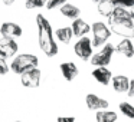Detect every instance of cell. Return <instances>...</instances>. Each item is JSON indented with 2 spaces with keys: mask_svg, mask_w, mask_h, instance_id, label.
<instances>
[{
  "mask_svg": "<svg viewBox=\"0 0 134 122\" xmlns=\"http://www.w3.org/2000/svg\"><path fill=\"white\" fill-rule=\"evenodd\" d=\"M128 96L130 98H134V79L130 81V89H128Z\"/></svg>",
  "mask_w": 134,
  "mask_h": 122,
  "instance_id": "cell-26",
  "label": "cell"
},
{
  "mask_svg": "<svg viewBox=\"0 0 134 122\" xmlns=\"http://www.w3.org/2000/svg\"><path fill=\"white\" fill-rule=\"evenodd\" d=\"M115 7L117 6L111 0H102V2L98 3V12H99V15L105 16V17H113Z\"/></svg>",
  "mask_w": 134,
  "mask_h": 122,
  "instance_id": "cell-16",
  "label": "cell"
},
{
  "mask_svg": "<svg viewBox=\"0 0 134 122\" xmlns=\"http://www.w3.org/2000/svg\"><path fill=\"white\" fill-rule=\"evenodd\" d=\"M16 122H20V121H16Z\"/></svg>",
  "mask_w": 134,
  "mask_h": 122,
  "instance_id": "cell-31",
  "label": "cell"
},
{
  "mask_svg": "<svg viewBox=\"0 0 134 122\" xmlns=\"http://www.w3.org/2000/svg\"><path fill=\"white\" fill-rule=\"evenodd\" d=\"M115 50L125 58H134V43L130 39H124L115 46Z\"/></svg>",
  "mask_w": 134,
  "mask_h": 122,
  "instance_id": "cell-15",
  "label": "cell"
},
{
  "mask_svg": "<svg viewBox=\"0 0 134 122\" xmlns=\"http://www.w3.org/2000/svg\"><path fill=\"white\" fill-rule=\"evenodd\" d=\"M71 27H72L74 36H78L79 39L84 38V36L87 35V33L90 32V30H91V26L87 23V22L82 20V19H75Z\"/></svg>",
  "mask_w": 134,
  "mask_h": 122,
  "instance_id": "cell-14",
  "label": "cell"
},
{
  "mask_svg": "<svg viewBox=\"0 0 134 122\" xmlns=\"http://www.w3.org/2000/svg\"><path fill=\"white\" fill-rule=\"evenodd\" d=\"M41 76H42L41 70H39L38 68H35V69L20 75L22 85L26 86V88H38L39 83H41Z\"/></svg>",
  "mask_w": 134,
  "mask_h": 122,
  "instance_id": "cell-7",
  "label": "cell"
},
{
  "mask_svg": "<svg viewBox=\"0 0 134 122\" xmlns=\"http://www.w3.org/2000/svg\"><path fill=\"white\" fill-rule=\"evenodd\" d=\"M133 39H134V32H133Z\"/></svg>",
  "mask_w": 134,
  "mask_h": 122,
  "instance_id": "cell-30",
  "label": "cell"
},
{
  "mask_svg": "<svg viewBox=\"0 0 134 122\" xmlns=\"http://www.w3.org/2000/svg\"><path fill=\"white\" fill-rule=\"evenodd\" d=\"M18 52V43L10 38H2L0 39V58H12Z\"/></svg>",
  "mask_w": 134,
  "mask_h": 122,
  "instance_id": "cell-9",
  "label": "cell"
},
{
  "mask_svg": "<svg viewBox=\"0 0 134 122\" xmlns=\"http://www.w3.org/2000/svg\"><path fill=\"white\" fill-rule=\"evenodd\" d=\"M91 32H92V36H94L92 38V46L94 47L101 46L111 36V29L107 27V25L102 23V22H95L91 26Z\"/></svg>",
  "mask_w": 134,
  "mask_h": 122,
  "instance_id": "cell-4",
  "label": "cell"
},
{
  "mask_svg": "<svg viewBox=\"0 0 134 122\" xmlns=\"http://www.w3.org/2000/svg\"><path fill=\"white\" fill-rule=\"evenodd\" d=\"M36 23H38V40L39 46L43 50V53L49 58L55 56L58 53V45L53 39L52 26L48 22V19L43 17V15L36 16Z\"/></svg>",
  "mask_w": 134,
  "mask_h": 122,
  "instance_id": "cell-1",
  "label": "cell"
},
{
  "mask_svg": "<svg viewBox=\"0 0 134 122\" xmlns=\"http://www.w3.org/2000/svg\"><path fill=\"white\" fill-rule=\"evenodd\" d=\"M56 122H75V118L74 116H59Z\"/></svg>",
  "mask_w": 134,
  "mask_h": 122,
  "instance_id": "cell-25",
  "label": "cell"
},
{
  "mask_svg": "<svg viewBox=\"0 0 134 122\" xmlns=\"http://www.w3.org/2000/svg\"><path fill=\"white\" fill-rule=\"evenodd\" d=\"M117 7H134V0H111Z\"/></svg>",
  "mask_w": 134,
  "mask_h": 122,
  "instance_id": "cell-23",
  "label": "cell"
},
{
  "mask_svg": "<svg viewBox=\"0 0 134 122\" xmlns=\"http://www.w3.org/2000/svg\"><path fill=\"white\" fill-rule=\"evenodd\" d=\"M78 72L79 70L74 62H64V63H61V73L68 82L74 81L78 76Z\"/></svg>",
  "mask_w": 134,
  "mask_h": 122,
  "instance_id": "cell-13",
  "label": "cell"
},
{
  "mask_svg": "<svg viewBox=\"0 0 134 122\" xmlns=\"http://www.w3.org/2000/svg\"><path fill=\"white\" fill-rule=\"evenodd\" d=\"M85 103H87L88 109L91 111H104L108 108V101L104 98H101V96L95 95V93H88L87 96H85Z\"/></svg>",
  "mask_w": 134,
  "mask_h": 122,
  "instance_id": "cell-8",
  "label": "cell"
},
{
  "mask_svg": "<svg viewBox=\"0 0 134 122\" xmlns=\"http://www.w3.org/2000/svg\"><path fill=\"white\" fill-rule=\"evenodd\" d=\"M3 3H4V4H7V6H10V4L15 3V0H3Z\"/></svg>",
  "mask_w": 134,
  "mask_h": 122,
  "instance_id": "cell-27",
  "label": "cell"
},
{
  "mask_svg": "<svg viewBox=\"0 0 134 122\" xmlns=\"http://www.w3.org/2000/svg\"><path fill=\"white\" fill-rule=\"evenodd\" d=\"M115 52V46L111 43H107L98 53H94L92 58H91V65H94L95 68H99V66H105L110 65L111 59H113V55Z\"/></svg>",
  "mask_w": 134,
  "mask_h": 122,
  "instance_id": "cell-5",
  "label": "cell"
},
{
  "mask_svg": "<svg viewBox=\"0 0 134 122\" xmlns=\"http://www.w3.org/2000/svg\"><path fill=\"white\" fill-rule=\"evenodd\" d=\"M113 88L118 93H128L130 89V79L125 75H117L113 76Z\"/></svg>",
  "mask_w": 134,
  "mask_h": 122,
  "instance_id": "cell-12",
  "label": "cell"
},
{
  "mask_svg": "<svg viewBox=\"0 0 134 122\" xmlns=\"http://www.w3.org/2000/svg\"><path fill=\"white\" fill-rule=\"evenodd\" d=\"M72 36H74L72 27H61V29L56 30V38L62 43H69Z\"/></svg>",
  "mask_w": 134,
  "mask_h": 122,
  "instance_id": "cell-19",
  "label": "cell"
},
{
  "mask_svg": "<svg viewBox=\"0 0 134 122\" xmlns=\"http://www.w3.org/2000/svg\"><path fill=\"white\" fill-rule=\"evenodd\" d=\"M64 4H66V0H48L46 9L52 10V9H55V7H59V9H61Z\"/></svg>",
  "mask_w": 134,
  "mask_h": 122,
  "instance_id": "cell-22",
  "label": "cell"
},
{
  "mask_svg": "<svg viewBox=\"0 0 134 122\" xmlns=\"http://www.w3.org/2000/svg\"><path fill=\"white\" fill-rule=\"evenodd\" d=\"M38 58L35 55H29V53H23V55H19L15 58V60L12 62L10 68L15 73L18 75H23V73L29 72V70L38 68Z\"/></svg>",
  "mask_w": 134,
  "mask_h": 122,
  "instance_id": "cell-2",
  "label": "cell"
},
{
  "mask_svg": "<svg viewBox=\"0 0 134 122\" xmlns=\"http://www.w3.org/2000/svg\"><path fill=\"white\" fill-rule=\"evenodd\" d=\"M118 113L114 111H98L95 113V121L97 122H117Z\"/></svg>",
  "mask_w": 134,
  "mask_h": 122,
  "instance_id": "cell-17",
  "label": "cell"
},
{
  "mask_svg": "<svg viewBox=\"0 0 134 122\" xmlns=\"http://www.w3.org/2000/svg\"><path fill=\"white\" fill-rule=\"evenodd\" d=\"M130 13H131V17H133V20H134V7H131Z\"/></svg>",
  "mask_w": 134,
  "mask_h": 122,
  "instance_id": "cell-28",
  "label": "cell"
},
{
  "mask_svg": "<svg viewBox=\"0 0 134 122\" xmlns=\"http://www.w3.org/2000/svg\"><path fill=\"white\" fill-rule=\"evenodd\" d=\"M92 2H95V3H99V2H102V0H92Z\"/></svg>",
  "mask_w": 134,
  "mask_h": 122,
  "instance_id": "cell-29",
  "label": "cell"
},
{
  "mask_svg": "<svg viewBox=\"0 0 134 122\" xmlns=\"http://www.w3.org/2000/svg\"><path fill=\"white\" fill-rule=\"evenodd\" d=\"M61 13L68 19H78L79 15H81V10H79L76 6H74V4L66 3V4H64V6L61 7Z\"/></svg>",
  "mask_w": 134,
  "mask_h": 122,
  "instance_id": "cell-18",
  "label": "cell"
},
{
  "mask_svg": "<svg viewBox=\"0 0 134 122\" xmlns=\"http://www.w3.org/2000/svg\"><path fill=\"white\" fill-rule=\"evenodd\" d=\"M92 40H91L90 38H87V36H84V38H81L78 42L75 43V46H74V50H75V55L78 56L81 60H91V58H92Z\"/></svg>",
  "mask_w": 134,
  "mask_h": 122,
  "instance_id": "cell-6",
  "label": "cell"
},
{
  "mask_svg": "<svg viewBox=\"0 0 134 122\" xmlns=\"http://www.w3.org/2000/svg\"><path fill=\"white\" fill-rule=\"evenodd\" d=\"M7 70H9V65H7V62L4 60L3 58H0V75L7 73Z\"/></svg>",
  "mask_w": 134,
  "mask_h": 122,
  "instance_id": "cell-24",
  "label": "cell"
},
{
  "mask_svg": "<svg viewBox=\"0 0 134 122\" xmlns=\"http://www.w3.org/2000/svg\"><path fill=\"white\" fill-rule=\"evenodd\" d=\"M118 109L124 116H127L128 119H133L134 121V105H131L130 102H120Z\"/></svg>",
  "mask_w": 134,
  "mask_h": 122,
  "instance_id": "cell-20",
  "label": "cell"
},
{
  "mask_svg": "<svg viewBox=\"0 0 134 122\" xmlns=\"http://www.w3.org/2000/svg\"><path fill=\"white\" fill-rule=\"evenodd\" d=\"M92 78L95 79L98 83L107 86V85L110 83L111 81H113V73H111V70L108 69V68L99 66V68H94V70H92Z\"/></svg>",
  "mask_w": 134,
  "mask_h": 122,
  "instance_id": "cell-10",
  "label": "cell"
},
{
  "mask_svg": "<svg viewBox=\"0 0 134 122\" xmlns=\"http://www.w3.org/2000/svg\"><path fill=\"white\" fill-rule=\"evenodd\" d=\"M48 4V0H26L27 9H36V7H43Z\"/></svg>",
  "mask_w": 134,
  "mask_h": 122,
  "instance_id": "cell-21",
  "label": "cell"
},
{
  "mask_svg": "<svg viewBox=\"0 0 134 122\" xmlns=\"http://www.w3.org/2000/svg\"><path fill=\"white\" fill-rule=\"evenodd\" d=\"M0 33L3 35V38L15 39V38L22 36V27L16 23H12V22H6V23H3L2 27H0Z\"/></svg>",
  "mask_w": 134,
  "mask_h": 122,
  "instance_id": "cell-11",
  "label": "cell"
},
{
  "mask_svg": "<svg viewBox=\"0 0 134 122\" xmlns=\"http://www.w3.org/2000/svg\"><path fill=\"white\" fill-rule=\"evenodd\" d=\"M110 29L115 35L122 36V38L128 39L133 36L134 32V23L133 17H110Z\"/></svg>",
  "mask_w": 134,
  "mask_h": 122,
  "instance_id": "cell-3",
  "label": "cell"
}]
</instances>
